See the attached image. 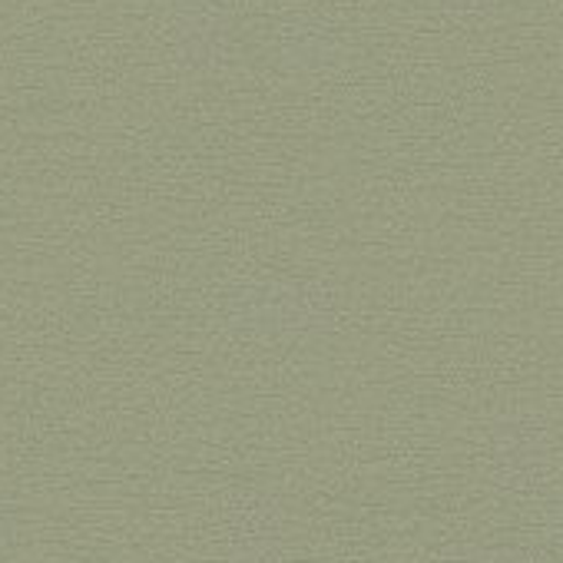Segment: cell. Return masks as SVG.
Listing matches in <instances>:
<instances>
[{
	"label": "cell",
	"mask_w": 563,
	"mask_h": 563,
	"mask_svg": "<svg viewBox=\"0 0 563 563\" xmlns=\"http://www.w3.org/2000/svg\"><path fill=\"white\" fill-rule=\"evenodd\" d=\"M225 563H286V510L268 490L232 497Z\"/></svg>",
	"instance_id": "obj_1"
},
{
	"label": "cell",
	"mask_w": 563,
	"mask_h": 563,
	"mask_svg": "<svg viewBox=\"0 0 563 563\" xmlns=\"http://www.w3.org/2000/svg\"><path fill=\"white\" fill-rule=\"evenodd\" d=\"M229 319L242 329L302 335L325 319L319 292L309 286H258L229 296Z\"/></svg>",
	"instance_id": "obj_2"
},
{
	"label": "cell",
	"mask_w": 563,
	"mask_h": 563,
	"mask_svg": "<svg viewBox=\"0 0 563 563\" xmlns=\"http://www.w3.org/2000/svg\"><path fill=\"white\" fill-rule=\"evenodd\" d=\"M179 57L189 67L216 70L225 60L229 24L222 18L225 0H179Z\"/></svg>",
	"instance_id": "obj_3"
},
{
	"label": "cell",
	"mask_w": 563,
	"mask_h": 563,
	"mask_svg": "<svg viewBox=\"0 0 563 563\" xmlns=\"http://www.w3.org/2000/svg\"><path fill=\"white\" fill-rule=\"evenodd\" d=\"M18 540V507L0 497V550H11Z\"/></svg>",
	"instance_id": "obj_4"
}]
</instances>
